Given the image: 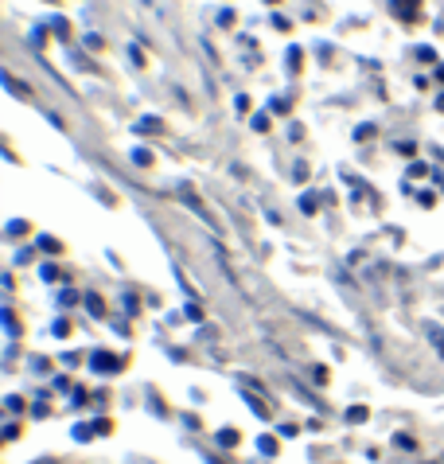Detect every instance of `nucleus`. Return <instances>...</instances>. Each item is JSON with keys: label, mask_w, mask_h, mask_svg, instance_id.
Here are the masks:
<instances>
[{"label": "nucleus", "mask_w": 444, "mask_h": 464, "mask_svg": "<svg viewBox=\"0 0 444 464\" xmlns=\"http://www.w3.org/2000/svg\"><path fill=\"white\" fill-rule=\"evenodd\" d=\"M347 421H351V425L367 421V406H351V410H347Z\"/></svg>", "instance_id": "39448f33"}, {"label": "nucleus", "mask_w": 444, "mask_h": 464, "mask_svg": "<svg viewBox=\"0 0 444 464\" xmlns=\"http://www.w3.org/2000/svg\"><path fill=\"white\" fill-rule=\"evenodd\" d=\"M39 246H43L47 254H59V242L55 238H39Z\"/></svg>", "instance_id": "9d476101"}, {"label": "nucleus", "mask_w": 444, "mask_h": 464, "mask_svg": "<svg viewBox=\"0 0 444 464\" xmlns=\"http://www.w3.org/2000/svg\"><path fill=\"white\" fill-rule=\"evenodd\" d=\"M90 433H94V430H90V425H74V437H78V441H86Z\"/></svg>", "instance_id": "f8f14e48"}, {"label": "nucleus", "mask_w": 444, "mask_h": 464, "mask_svg": "<svg viewBox=\"0 0 444 464\" xmlns=\"http://www.w3.org/2000/svg\"><path fill=\"white\" fill-rule=\"evenodd\" d=\"M394 445H398V449H406V453H413V449H417V441H413V437H406V433H398V437H394Z\"/></svg>", "instance_id": "0eeeda50"}, {"label": "nucleus", "mask_w": 444, "mask_h": 464, "mask_svg": "<svg viewBox=\"0 0 444 464\" xmlns=\"http://www.w3.org/2000/svg\"><path fill=\"white\" fill-rule=\"evenodd\" d=\"M218 445L222 449H234V445H238V430H218Z\"/></svg>", "instance_id": "7ed1b4c3"}, {"label": "nucleus", "mask_w": 444, "mask_h": 464, "mask_svg": "<svg viewBox=\"0 0 444 464\" xmlns=\"http://www.w3.org/2000/svg\"><path fill=\"white\" fill-rule=\"evenodd\" d=\"M246 402H250V406H254V414H257V418H265V421L273 418V414H269V406H265V402H261V398H250V391H246Z\"/></svg>", "instance_id": "f03ea898"}, {"label": "nucleus", "mask_w": 444, "mask_h": 464, "mask_svg": "<svg viewBox=\"0 0 444 464\" xmlns=\"http://www.w3.org/2000/svg\"><path fill=\"white\" fill-rule=\"evenodd\" d=\"M429 340H433V343H437V352L444 355V332H440V328H429Z\"/></svg>", "instance_id": "6e6552de"}, {"label": "nucleus", "mask_w": 444, "mask_h": 464, "mask_svg": "<svg viewBox=\"0 0 444 464\" xmlns=\"http://www.w3.org/2000/svg\"><path fill=\"white\" fill-rule=\"evenodd\" d=\"M90 367H94V371H106V375H110V371L121 367V359L110 355V352H94V355H90Z\"/></svg>", "instance_id": "f257e3e1"}, {"label": "nucleus", "mask_w": 444, "mask_h": 464, "mask_svg": "<svg viewBox=\"0 0 444 464\" xmlns=\"http://www.w3.org/2000/svg\"><path fill=\"white\" fill-rule=\"evenodd\" d=\"M5 328H8V336H16V332H20V324H16V316H12V313H5Z\"/></svg>", "instance_id": "1a4fd4ad"}, {"label": "nucleus", "mask_w": 444, "mask_h": 464, "mask_svg": "<svg viewBox=\"0 0 444 464\" xmlns=\"http://www.w3.org/2000/svg\"><path fill=\"white\" fill-rule=\"evenodd\" d=\"M5 406L12 410V414H16V410H24V402H20V398H16V394H8V398H5Z\"/></svg>", "instance_id": "9b49d317"}, {"label": "nucleus", "mask_w": 444, "mask_h": 464, "mask_svg": "<svg viewBox=\"0 0 444 464\" xmlns=\"http://www.w3.org/2000/svg\"><path fill=\"white\" fill-rule=\"evenodd\" d=\"M39 464H55V460H39Z\"/></svg>", "instance_id": "ddd939ff"}, {"label": "nucleus", "mask_w": 444, "mask_h": 464, "mask_svg": "<svg viewBox=\"0 0 444 464\" xmlns=\"http://www.w3.org/2000/svg\"><path fill=\"white\" fill-rule=\"evenodd\" d=\"M440 464H444V457H440Z\"/></svg>", "instance_id": "4468645a"}, {"label": "nucleus", "mask_w": 444, "mask_h": 464, "mask_svg": "<svg viewBox=\"0 0 444 464\" xmlns=\"http://www.w3.org/2000/svg\"><path fill=\"white\" fill-rule=\"evenodd\" d=\"M257 449H261V453H265V457H277V437H261Z\"/></svg>", "instance_id": "20e7f679"}, {"label": "nucleus", "mask_w": 444, "mask_h": 464, "mask_svg": "<svg viewBox=\"0 0 444 464\" xmlns=\"http://www.w3.org/2000/svg\"><path fill=\"white\" fill-rule=\"evenodd\" d=\"M86 308H90L94 316H101V308H106V304H101V296H98V293H86Z\"/></svg>", "instance_id": "423d86ee"}]
</instances>
